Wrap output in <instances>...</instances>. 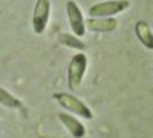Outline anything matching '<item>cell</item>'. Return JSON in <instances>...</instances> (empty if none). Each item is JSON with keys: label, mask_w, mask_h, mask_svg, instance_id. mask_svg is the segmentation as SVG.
I'll return each instance as SVG.
<instances>
[{"label": "cell", "mask_w": 153, "mask_h": 138, "mask_svg": "<svg viewBox=\"0 0 153 138\" xmlns=\"http://www.w3.org/2000/svg\"><path fill=\"white\" fill-rule=\"evenodd\" d=\"M88 68V58L84 53H76L70 60L67 73V84L70 91L76 92L81 89Z\"/></svg>", "instance_id": "6da1fadb"}, {"label": "cell", "mask_w": 153, "mask_h": 138, "mask_svg": "<svg viewBox=\"0 0 153 138\" xmlns=\"http://www.w3.org/2000/svg\"><path fill=\"white\" fill-rule=\"evenodd\" d=\"M53 98L59 102V105L62 108L69 111L70 113L79 115L85 120L93 119V113H92L91 108L83 100L77 98L76 96L71 93H67V92H55L53 93Z\"/></svg>", "instance_id": "7a4b0ae2"}, {"label": "cell", "mask_w": 153, "mask_h": 138, "mask_svg": "<svg viewBox=\"0 0 153 138\" xmlns=\"http://www.w3.org/2000/svg\"><path fill=\"white\" fill-rule=\"evenodd\" d=\"M130 6V0H105L92 5L88 9V14L91 17H113Z\"/></svg>", "instance_id": "3957f363"}, {"label": "cell", "mask_w": 153, "mask_h": 138, "mask_svg": "<svg viewBox=\"0 0 153 138\" xmlns=\"http://www.w3.org/2000/svg\"><path fill=\"white\" fill-rule=\"evenodd\" d=\"M52 9V0H37L32 12V29L35 33L42 35L45 32L46 28L50 22Z\"/></svg>", "instance_id": "277c9868"}, {"label": "cell", "mask_w": 153, "mask_h": 138, "mask_svg": "<svg viewBox=\"0 0 153 138\" xmlns=\"http://www.w3.org/2000/svg\"><path fill=\"white\" fill-rule=\"evenodd\" d=\"M66 14H67V19H68L71 32L78 38L84 37L85 32H86L85 19L81 8L75 0H68L66 2Z\"/></svg>", "instance_id": "5b68a950"}, {"label": "cell", "mask_w": 153, "mask_h": 138, "mask_svg": "<svg viewBox=\"0 0 153 138\" xmlns=\"http://www.w3.org/2000/svg\"><path fill=\"white\" fill-rule=\"evenodd\" d=\"M85 27L93 32H112L119 28V21L114 17H90L85 20Z\"/></svg>", "instance_id": "8992f818"}, {"label": "cell", "mask_w": 153, "mask_h": 138, "mask_svg": "<svg viewBox=\"0 0 153 138\" xmlns=\"http://www.w3.org/2000/svg\"><path fill=\"white\" fill-rule=\"evenodd\" d=\"M58 117H59L60 122L63 124V127L69 131V134L74 138H83L85 136V134H86L85 127L74 115L61 112V113H59Z\"/></svg>", "instance_id": "52a82bcc"}, {"label": "cell", "mask_w": 153, "mask_h": 138, "mask_svg": "<svg viewBox=\"0 0 153 138\" xmlns=\"http://www.w3.org/2000/svg\"><path fill=\"white\" fill-rule=\"evenodd\" d=\"M135 33L142 45L146 47L149 51L153 50V35L149 23L139 20L135 25Z\"/></svg>", "instance_id": "ba28073f"}, {"label": "cell", "mask_w": 153, "mask_h": 138, "mask_svg": "<svg viewBox=\"0 0 153 138\" xmlns=\"http://www.w3.org/2000/svg\"><path fill=\"white\" fill-rule=\"evenodd\" d=\"M0 105L15 111H22L24 108V104L22 101L2 86H0Z\"/></svg>", "instance_id": "9c48e42d"}, {"label": "cell", "mask_w": 153, "mask_h": 138, "mask_svg": "<svg viewBox=\"0 0 153 138\" xmlns=\"http://www.w3.org/2000/svg\"><path fill=\"white\" fill-rule=\"evenodd\" d=\"M58 40L62 45L70 47V48H75V50H84L85 45L82 40H79L78 37H76L74 33H68V32H62L58 36Z\"/></svg>", "instance_id": "30bf717a"}]
</instances>
